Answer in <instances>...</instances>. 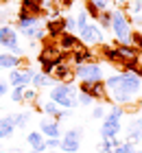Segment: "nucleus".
<instances>
[{"label": "nucleus", "instance_id": "nucleus-8", "mask_svg": "<svg viewBox=\"0 0 142 153\" xmlns=\"http://www.w3.org/2000/svg\"><path fill=\"white\" fill-rule=\"evenodd\" d=\"M20 37H18V31H16V26H11V24H2L0 26V46L7 48V51H16V48L20 46L18 44Z\"/></svg>", "mask_w": 142, "mask_h": 153}, {"label": "nucleus", "instance_id": "nucleus-33", "mask_svg": "<svg viewBox=\"0 0 142 153\" xmlns=\"http://www.w3.org/2000/svg\"><path fill=\"white\" fill-rule=\"evenodd\" d=\"M125 7H127V11L131 13V18H133V16H140V13H142V0H129Z\"/></svg>", "mask_w": 142, "mask_h": 153}, {"label": "nucleus", "instance_id": "nucleus-40", "mask_svg": "<svg viewBox=\"0 0 142 153\" xmlns=\"http://www.w3.org/2000/svg\"><path fill=\"white\" fill-rule=\"evenodd\" d=\"M9 90H11V85H9V83H7L4 79H0V99L9 94Z\"/></svg>", "mask_w": 142, "mask_h": 153}, {"label": "nucleus", "instance_id": "nucleus-27", "mask_svg": "<svg viewBox=\"0 0 142 153\" xmlns=\"http://www.w3.org/2000/svg\"><path fill=\"white\" fill-rule=\"evenodd\" d=\"M13 116V123H16V127L18 129H26V125H28V120H31V112H18V114H11Z\"/></svg>", "mask_w": 142, "mask_h": 153}, {"label": "nucleus", "instance_id": "nucleus-11", "mask_svg": "<svg viewBox=\"0 0 142 153\" xmlns=\"http://www.w3.org/2000/svg\"><path fill=\"white\" fill-rule=\"evenodd\" d=\"M35 26H42V18L31 16L28 11H24L22 7L18 9V20H16V31H24V29H35Z\"/></svg>", "mask_w": 142, "mask_h": 153}, {"label": "nucleus", "instance_id": "nucleus-39", "mask_svg": "<svg viewBox=\"0 0 142 153\" xmlns=\"http://www.w3.org/2000/svg\"><path fill=\"white\" fill-rule=\"evenodd\" d=\"M88 2H92V4H94L98 11H105V9L109 7V2H112V0H88Z\"/></svg>", "mask_w": 142, "mask_h": 153}, {"label": "nucleus", "instance_id": "nucleus-22", "mask_svg": "<svg viewBox=\"0 0 142 153\" xmlns=\"http://www.w3.org/2000/svg\"><path fill=\"white\" fill-rule=\"evenodd\" d=\"M13 131H16V123H13V116L7 114L0 118V140H4V138H11Z\"/></svg>", "mask_w": 142, "mask_h": 153}, {"label": "nucleus", "instance_id": "nucleus-13", "mask_svg": "<svg viewBox=\"0 0 142 153\" xmlns=\"http://www.w3.org/2000/svg\"><path fill=\"white\" fill-rule=\"evenodd\" d=\"M53 79L57 83H74V68L70 66V64H57L55 66V70H53Z\"/></svg>", "mask_w": 142, "mask_h": 153}, {"label": "nucleus", "instance_id": "nucleus-18", "mask_svg": "<svg viewBox=\"0 0 142 153\" xmlns=\"http://www.w3.org/2000/svg\"><path fill=\"white\" fill-rule=\"evenodd\" d=\"M31 85L35 90H44V88H55L57 81L53 79V76H48V74H44V72L37 70V72L33 74V79H31Z\"/></svg>", "mask_w": 142, "mask_h": 153}, {"label": "nucleus", "instance_id": "nucleus-9", "mask_svg": "<svg viewBox=\"0 0 142 153\" xmlns=\"http://www.w3.org/2000/svg\"><path fill=\"white\" fill-rule=\"evenodd\" d=\"M98 55L92 51V48H88V46H79V48H74L72 53H70V66H81V64H88V61H98L96 59Z\"/></svg>", "mask_w": 142, "mask_h": 153}, {"label": "nucleus", "instance_id": "nucleus-17", "mask_svg": "<svg viewBox=\"0 0 142 153\" xmlns=\"http://www.w3.org/2000/svg\"><path fill=\"white\" fill-rule=\"evenodd\" d=\"M112 46L116 48L118 55H120V64H123V61H129V59H138L142 55V53H138V48H133L131 44H118V42H114Z\"/></svg>", "mask_w": 142, "mask_h": 153}, {"label": "nucleus", "instance_id": "nucleus-31", "mask_svg": "<svg viewBox=\"0 0 142 153\" xmlns=\"http://www.w3.org/2000/svg\"><path fill=\"white\" fill-rule=\"evenodd\" d=\"M114 153H138V149H136V144H133V142L123 140L116 149H114Z\"/></svg>", "mask_w": 142, "mask_h": 153}, {"label": "nucleus", "instance_id": "nucleus-6", "mask_svg": "<svg viewBox=\"0 0 142 153\" xmlns=\"http://www.w3.org/2000/svg\"><path fill=\"white\" fill-rule=\"evenodd\" d=\"M79 92L92 96V101L94 103H103L107 101V90H105V83L103 81H94V83H79Z\"/></svg>", "mask_w": 142, "mask_h": 153}, {"label": "nucleus", "instance_id": "nucleus-28", "mask_svg": "<svg viewBox=\"0 0 142 153\" xmlns=\"http://www.w3.org/2000/svg\"><path fill=\"white\" fill-rule=\"evenodd\" d=\"M37 96H39V90H35V88H24V101L26 105H35L37 103Z\"/></svg>", "mask_w": 142, "mask_h": 153}, {"label": "nucleus", "instance_id": "nucleus-35", "mask_svg": "<svg viewBox=\"0 0 142 153\" xmlns=\"http://www.w3.org/2000/svg\"><path fill=\"white\" fill-rule=\"evenodd\" d=\"M77 105H81V107H90V105H94V101H92V96H88V94L77 92Z\"/></svg>", "mask_w": 142, "mask_h": 153}, {"label": "nucleus", "instance_id": "nucleus-37", "mask_svg": "<svg viewBox=\"0 0 142 153\" xmlns=\"http://www.w3.org/2000/svg\"><path fill=\"white\" fill-rule=\"evenodd\" d=\"M44 144H46V151H55V149H59L61 138H44Z\"/></svg>", "mask_w": 142, "mask_h": 153}, {"label": "nucleus", "instance_id": "nucleus-46", "mask_svg": "<svg viewBox=\"0 0 142 153\" xmlns=\"http://www.w3.org/2000/svg\"><path fill=\"white\" fill-rule=\"evenodd\" d=\"M46 153H55V151H46Z\"/></svg>", "mask_w": 142, "mask_h": 153}, {"label": "nucleus", "instance_id": "nucleus-30", "mask_svg": "<svg viewBox=\"0 0 142 153\" xmlns=\"http://www.w3.org/2000/svg\"><path fill=\"white\" fill-rule=\"evenodd\" d=\"M74 20H77V31H79V29H85V26H88V24L92 22V20H90V16L83 11V7H81V11L74 16Z\"/></svg>", "mask_w": 142, "mask_h": 153}, {"label": "nucleus", "instance_id": "nucleus-32", "mask_svg": "<svg viewBox=\"0 0 142 153\" xmlns=\"http://www.w3.org/2000/svg\"><path fill=\"white\" fill-rule=\"evenodd\" d=\"M9 99H11L13 103H22V101H24V88H20V85L11 88V90H9Z\"/></svg>", "mask_w": 142, "mask_h": 153}, {"label": "nucleus", "instance_id": "nucleus-23", "mask_svg": "<svg viewBox=\"0 0 142 153\" xmlns=\"http://www.w3.org/2000/svg\"><path fill=\"white\" fill-rule=\"evenodd\" d=\"M59 149L63 153H79L81 149V140L79 138H70V136H63L61 138V144H59Z\"/></svg>", "mask_w": 142, "mask_h": 153}, {"label": "nucleus", "instance_id": "nucleus-14", "mask_svg": "<svg viewBox=\"0 0 142 153\" xmlns=\"http://www.w3.org/2000/svg\"><path fill=\"white\" fill-rule=\"evenodd\" d=\"M39 134L44 138H61V127L53 118H42L39 120Z\"/></svg>", "mask_w": 142, "mask_h": 153}, {"label": "nucleus", "instance_id": "nucleus-5", "mask_svg": "<svg viewBox=\"0 0 142 153\" xmlns=\"http://www.w3.org/2000/svg\"><path fill=\"white\" fill-rule=\"evenodd\" d=\"M35 72H37V70H33V68H16V70H9V72H7V83H9L11 88H16V85L28 88Z\"/></svg>", "mask_w": 142, "mask_h": 153}, {"label": "nucleus", "instance_id": "nucleus-25", "mask_svg": "<svg viewBox=\"0 0 142 153\" xmlns=\"http://www.w3.org/2000/svg\"><path fill=\"white\" fill-rule=\"evenodd\" d=\"M120 142H123L120 138H109V140H103V142H98V147H96V149L101 151V153H114V149H116Z\"/></svg>", "mask_w": 142, "mask_h": 153}, {"label": "nucleus", "instance_id": "nucleus-16", "mask_svg": "<svg viewBox=\"0 0 142 153\" xmlns=\"http://www.w3.org/2000/svg\"><path fill=\"white\" fill-rule=\"evenodd\" d=\"M57 46H59V51L72 53L74 48L81 46V42H79V37H77V33H63V35L57 39Z\"/></svg>", "mask_w": 142, "mask_h": 153}, {"label": "nucleus", "instance_id": "nucleus-43", "mask_svg": "<svg viewBox=\"0 0 142 153\" xmlns=\"http://www.w3.org/2000/svg\"><path fill=\"white\" fill-rule=\"evenodd\" d=\"M33 2H42V0H33Z\"/></svg>", "mask_w": 142, "mask_h": 153}, {"label": "nucleus", "instance_id": "nucleus-36", "mask_svg": "<svg viewBox=\"0 0 142 153\" xmlns=\"http://www.w3.org/2000/svg\"><path fill=\"white\" fill-rule=\"evenodd\" d=\"M125 112H127V109L125 107H120V105H114V103H112V105H109V116H114V118H118V120H123V116H125Z\"/></svg>", "mask_w": 142, "mask_h": 153}, {"label": "nucleus", "instance_id": "nucleus-7", "mask_svg": "<svg viewBox=\"0 0 142 153\" xmlns=\"http://www.w3.org/2000/svg\"><path fill=\"white\" fill-rule=\"evenodd\" d=\"M123 92L131 94L133 99H138V94L142 92V79H138L136 74L131 72H120V85H118Z\"/></svg>", "mask_w": 142, "mask_h": 153}, {"label": "nucleus", "instance_id": "nucleus-24", "mask_svg": "<svg viewBox=\"0 0 142 153\" xmlns=\"http://www.w3.org/2000/svg\"><path fill=\"white\" fill-rule=\"evenodd\" d=\"M20 7H22L24 11H28L31 16H37V18H42V16H44L42 2H33V0H22V2H20Z\"/></svg>", "mask_w": 142, "mask_h": 153}, {"label": "nucleus", "instance_id": "nucleus-47", "mask_svg": "<svg viewBox=\"0 0 142 153\" xmlns=\"http://www.w3.org/2000/svg\"><path fill=\"white\" fill-rule=\"evenodd\" d=\"M138 153H142V151H138Z\"/></svg>", "mask_w": 142, "mask_h": 153}, {"label": "nucleus", "instance_id": "nucleus-38", "mask_svg": "<svg viewBox=\"0 0 142 153\" xmlns=\"http://www.w3.org/2000/svg\"><path fill=\"white\" fill-rule=\"evenodd\" d=\"M105 116H107V112H105L103 105H94V107H92V118H96V120H103Z\"/></svg>", "mask_w": 142, "mask_h": 153}, {"label": "nucleus", "instance_id": "nucleus-20", "mask_svg": "<svg viewBox=\"0 0 142 153\" xmlns=\"http://www.w3.org/2000/svg\"><path fill=\"white\" fill-rule=\"evenodd\" d=\"M22 64H24L22 57H16V55H11V53L0 55V68H2V70H16V68H20Z\"/></svg>", "mask_w": 142, "mask_h": 153}, {"label": "nucleus", "instance_id": "nucleus-44", "mask_svg": "<svg viewBox=\"0 0 142 153\" xmlns=\"http://www.w3.org/2000/svg\"><path fill=\"white\" fill-rule=\"evenodd\" d=\"M0 153H2V144H0Z\"/></svg>", "mask_w": 142, "mask_h": 153}, {"label": "nucleus", "instance_id": "nucleus-15", "mask_svg": "<svg viewBox=\"0 0 142 153\" xmlns=\"http://www.w3.org/2000/svg\"><path fill=\"white\" fill-rule=\"evenodd\" d=\"M127 142H142V118H131V123L127 125Z\"/></svg>", "mask_w": 142, "mask_h": 153}, {"label": "nucleus", "instance_id": "nucleus-2", "mask_svg": "<svg viewBox=\"0 0 142 153\" xmlns=\"http://www.w3.org/2000/svg\"><path fill=\"white\" fill-rule=\"evenodd\" d=\"M109 31L114 33V42H118V44H129V35H131L133 26H131L129 16H127L120 7L112 9V29Z\"/></svg>", "mask_w": 142, "mask_h": 153}, {"label": "nucleus", "instance_id": "nucleus-19", "mask_svg": "<svg viewBox=\"0 0 142 153\" xmlns=\"http://www.w3.org/2000/svg\"><path fill=\"white\" fill-rule=\"evenodd\" d=\"M98 57H103V61H107L112 66H120V55L112 44H101V55Z\"/></svg>", "mask_w": 142, "mask_h": 153}, {"label": "nucleus", "instance_id": "nucleus-48", "mask_svg": "<svg viewBox=\"0 0 142 153\" xmlns=\"http://www.w3.org/2000/svg\"><path fill=\"white\" fill-rule=\"evenodd\" d=\"M79 153H81V151H79Z\"/></svg>", "mask_w": 142, "mask_h": 153}, {"label": "nucleus", "instance_id": "nucleus-10", "mask_svg": "<svg viewBox=\"0 0 142 153\" xmlns=\"http://www.w3.org/2000/svg\"><path fill=\"white\" fill-rule=\"evenodd\" d=\"M44 29H46V37H53V39H59L63 33H66V20L63 16H57V18H48L44 22Z\"/></svg>", "mask_w": 142, "mask_h": 153}, {"label": "nucleus", "instance_id": "nucleus-12", "mask_svg": "<svg viewBox=\"0 0 142 153\" xmlns=\"http://www.w3.org/2000/svg\"><path fill=\"white\" fill-rule=\"evenodd\" d=\"M120 129H123V125H120L118 118H114V116H109V114L103 118V125H101V136H103V140H109V138H118Z\"/></svg>", "mask_w": 142, "mask_h": 153}, {"label": "nucleus", "instance_id": "nucleus-3", "mask_svg": "<svg viewBox=\"0 0 142 153\" xmlns=\"http://www.w3.org/2000/svg\"><path fill=\"white\" fill-rule=\"evenodd\" d=\"M74 79L79 83H94V81H103V66L98 61H88V64L74 66Z\"/></svg>", "mask_w": 142, "mask_h": 153}, {"label": "nucleus", "instance_id": "nucleus-34", "mask_svg": "<svg viewBox=\"0 0 142 153\" xmlns=\"http://www.w3.org/2000/svg\"><path fill=\"white\" fill-rule=\"evenodd\" d=\"M83 11L90 16V20H98V16H101V11H98V9H96V7L92 4V2H88V0L83 2Z\"/></svg>", "mask_w": 142, "mask_h": 153}, {"label": "nucleus", "instance_id": "nucleus-26", "mask_svg": "<svg viewBox=\"0 0 142 153\" xmlns=\"http://www.w3.org/2000/svg\"><path fill=\"white\" fill-rule=\"evenodd\" d=\"M98 26H101V31L105 33V31H109L112 29V9H105V11H101V16H98Z\"/></svg>", "mask_w": 142, "mask_h": 153}, {"label": "nucleus", "instance_id": "nucleus-45", "mask_svg": "<svg viewBox=\"0 0 142 153\" xmlns=\"http://www.w3.org/2000/svg\"><path fill=\"white\" fill-rule=\"evenodd\" d=\"M140 64H142V55H140Z\"/></svg>", "mask_w": 142, "mask_h": 153}, {"label": "nucleus", "instance_id": "nucleus-41", "mask_svg": "<svg viewBox=\"0 0 142 153\" xmlns=\"http://www.w3.org/2000/svg\"><path fill=\"white\" fill-rule=\"evenodd\" d=\"M7 153H22V151H20L18 147H13V149H9V151H7Z\"/></svg>", "mask_w": 142, "mask_h": 153}, {"label": "nucleus", "instance_id": "nucleus-42", "mask_svg": "<svg viewBox=\"0 0 142 153\" xmlns=\"http://www.w3.org/2000/svg\"><path fill=\"white\" fill-rule=\"evenodd\" d=\"M114 2H116V4L120 7V4H127V2H129V0H114Z\"/></svg>", "mask_w": 142, "mask_h": 153}, {"label": "nucleus", "instance_id": "nucleus-1", "mask_svg": "<svg viewBox=\"0 0 142 153\" xmlns=\"http://www.w3.org/2000/svg\"><path fill=\"white\" fill-rule=\"evenodd\" d=\"M77 92L79 88L74 83H57L55 88L48 90V101L57 103L61 109H72L77 107Z\"/></svg>", "mask_w": 142, "mask_h": 153}, {"label": "nucleus", "instance_id": "nucleus-29", "mask_svg": "<svg viewBox=\"0 0 142 153\" xmlns=\"http://www.w3.org/2000/svg\"><path fill=\"white\" fill-rule=\"evenodd\" d=\"M129 44H131L133 48H138V53H142V31H140V29H133V31H131Z\"/></svg>", "mask_w": 142, "mask_h": 153}, {"label": "nucleus", "instance_id": "nucleus-4", "mask_svg": "<svg viewBox=\"0 0 142 153\" xmlns=\"http://www.w3.org/2000/svg\"><path fill=\"white\" fill-rule=\"evenodd\" d=\"M77 37H79V42L83 46H96V44H105V33L101 31V26L94 24V22H90L85 29H79L77 31Z\"/></svg>", "mask_w": 142, "mask_h": 153}, {"label": "nucleus", "instance_id": "nucleus-21", "mask_svg": "<svg viewBox=\"0 0 142 153\" xmlns=\"http://www.w3.org/2000/svg\"><path fill=\"white\" fill-rule=\"evenodd\" d=\"M26 142L31 151H39V153H46V144H44V136L39 131H28L26 134Z\"/></svg>", "mask_w": 142, "mask_h": 153}]
</instances>
